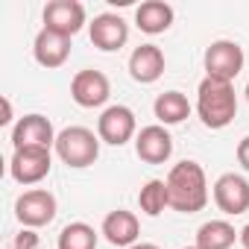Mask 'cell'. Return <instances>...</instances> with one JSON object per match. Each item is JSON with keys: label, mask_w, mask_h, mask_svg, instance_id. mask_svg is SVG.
<instances>
[{"label": "cell", "mask_w": 249, "mask_h": 249, "mask_svg": "<svg viewBox=\"0 0 249 249\" xmlns=\"http://www.w3.org/2000/svg\"><path fill=\"white\" fill-rule=\"evenodd\" d=\"M164 182H167V196H170V208L173 211L196 214V211L205 208V202H208V182H205L202 164L185 159V161L170 167Z\"/></svg>", "instance_id": "obj_1"}, {"label": "cell", "mask_w": 249, "mask_h": 249, "mask_svg": "<svg viewBox=\"0 0 249 249\" xmlns=\"http://www.w3.org/2000/svg\"><path fill=\"white\" fill-rule=\"evenodd\" d=\"M196 114L202 126L208 129H226L237 114V94L231 82L205 76L196 88Z\"/></svg>", "instance_id": "obj_2"}, {"label": "cell", "mask_w": 249, "mask_h": 249, "mask_svg": "<svg viewBox=\"0 0 249 249\" xmlns=\"http://www.w3.org/2000/svg\"><path fill=\"white\" fill-rule=\"evenodd\" d=\"M100 135H94L88 126H65L56 135V156L68 164V167H91L100 159Z\"/></svg>", "instance_id": "obj_3"}, {"label": "cell", "mask_w": 249, "mask_h": 249, "mask_svg": "<svg viewBox=\"0 0 249 249\" xmlns=\"http://www.w3.org/2000/svg\"><path fill=\"white\" fill-rule=\"evenodd\" d=\"M97 135L103 144L108 147H123L129 144L135 135H138V120H135V111L129 106H108L103 108V114L97 117Z\"/></svg>", "instance_id": "obj_4"}, {"label": "cell", "mask_w": 249, "mask_h": 249, "mask_svg": "<svg viewBox=\"0 0 249 249\" xmlns=\"http://www.w3.org/2000/svg\"><path fill=\"white\" fill-rule=\"evenodd\" d=\"M202 65H205V76L223 79V82H234V76L243 71V47L237 41H229V38L211 41L205 47Z\"/></svg>", "instance_id": "obj_5"}, {"label": "cell", "mask_w": 249, "mask_h": 249, "mask_svg": "<svg viewBox=\"0 0 249 249\" xmlns=\"http://www.w3.org/2000/svg\"><path fill=\"white\" fill-rule=\"evenodd\" d=\"M56 196L47 188H30L15 199V217L24 229H41L50 226L56 217Z\"/></svg>", "instance_id": "obj_6"}, {"label": "cell", "mask_w": 249, "mask_h": 249, "mask_svg": "<svg viewBox=\"0 0 249 249\" xmlns=\"http://www.w3.org/2000/svg\"><path fill=\"white\" fill-rule=\"evenodd\" d=\"M53 167V159H50V150H38V147H24V150H15L12 159H9V173L18 185H38L41 179H47Z\"/></svg>", "instance_id": "obj_7"}, {"label": "cell", "mask_w": 249, "mask_h": 249, "mask_svg": "<svg viewBox=\"0 0 249 249\" xmlns=\"http://www.w3.org/2000/svg\"><path fill=\"white\" fill-rule=\"evenodd\" d=\"M56 135L59 132H53L50 117L33 111V114H24L15 126H12V147L15 150H24V147L50 150V147H56Z\"/></svg>", "instance_id": "obj_8"}, {"label": "cell", "mask_w": 249, "mask_h": 249, "mask_svg": "<svg viewBox=\"0 0 249 249\" xmlns=\"http://www.w3.org/2000/svg\"><path fill=\"white\" fill-rule=\"evenodd\" d=\"M71 97L76 106L82 108H100L108 103L111 97V82L103 71H94V68H85L79 71L73 79H71Z\"/></svg>", "instance_id": "obj_9"}, {"label": "cell", "mask_w": 249, "mask_h": 249, "mask_svg": "<svg viewBox=\"0 0 249 249\" xmlns=\"http://www.w3.org/2000/svg\"><path fill=\"white\" fill-rule=\"evenodd\" d=\"M41 18H44V30H53L65 38H73L85 27V6L79 0H50Z\"/></svg>", "instance_id": "obj_10"}, {"label": "cell", "mask_w": 249, "mask_h": 249, "mask_svg": "<svg viewBox=\"0 0 249 249\" xmlns=\"http://www.w3.org/2000/svg\"><path fill=\"white\" fill-rule=\"evenodd\" d=\"M88 38H91V44L97 50L114 53V50H120L129 41V24L120 15H114V12H103V15H97L88 24Z\"/></svg>", "instance_id": "obj_11"}, {"label": "cell", "mask_w": 249, "mask_h": 249, "mask_svg": "<svg viewBox=\"0 0 249 249\" xmlns=\"http://www.w3.org/2000/svg\"><path fill=\"white\" fill-rule=\"evenodd\" d=\"M214 205L229 217L246 214L249 211V182L240 173H223L214 182Z\"/></svg>", "instance_id": "obj_12"}, {"label": "cell", "mask_w": 249, "mask_h": 249, "mask_svg": "<svg viewBox=\"0 0 249 249\" xmlns=\"http://www.w3.org/2000/svg\"><path fill=\"white\" fill-rule=\"evenodd\" d=\"M135 153L141 161L147 164H164L173 156V138L167 132V126L161 123H153V126H144L135 135Z\"/></svg>", "instance_id": "obj_13"}, {"label": "cell", "mask_w": 249, "mask_h": 249, "mask_svg": "<svg viewBox=\"0 0 249 249\" xmlns=\"http://www.w3.org/2000/svg\"><path fill=\"white\" fill-rule=\"evenodd\" d=\"M100 234L111 243V246H120V249H129L138 243V234H141V223L132 211L126 208H117V211H108L103 217V226H100Z\"/></svg>", "instance_id": "obj_14"}, {"label": "cell", "mask_w": 249, "mask_h": 249, "mask_svg": "<svg viewBox=\"0 0 249 249\" xmlns=\"http://www.w3.org/2000/svg\"><path fill=\"white\" fill-rule=\"evenodd\" d=\"M33 56H36V62H38L41 68H47V71L62 68V65L68 62V56H71V38H65V36H59V33L41 27L38 36H36V41H33Z\"/></svg>", "instance_id": "obj_15"}, {"label": "cell", "mask_w": 249, "mask_h": 249, "mask_svg": "<svg viewBox=\"0 0 249 249\" xmlns=\"http://www.w3.org/2000/svg\"><path fill=\"white\" fill-rule=\"evenodd\" d=\"M164 73V53L159 44H141L129 56V76L141 85H153Z\"/></svg>", "instance_id": "obj_16"}, {"label": "cell", "mask_w": 249, "mask_h": 249, "mask_svg": "<svg viewBox=\"0 0 249 249\" xmlns=\"http://www.w3.org/2000/svg\"><path fill=\"white\" fill-rule=\"evenodd\" d=\"M173 6L164 3V0H144V3L135 9V27L147 36H161L173 27Z\"/></svg>", "instance_id": "obj_17"}, {"label": "cell", "mask_w": 249, "mask_h": 249, "mask_svg": "<svg viewBox=\"0 0 249 249\" xmlns=\"http://www.w3.org/2000/svg\"><path fill=\"white\" fill-rule=\"evenodd\" d=\"M234 240H240V231L229 220H208L196 229V249H231Z\"/></svg>", "instance_id": "obj_18"}, {"label": "cell", "mask_w": 249, "mask_h": 249, "mask_svg": "<svg viewBox=\"0 0 249 249\" xmlns=\"http://www.w3.org/2000/svg\"><path fill=\"white\" fill-rule=\"evenodd\" d=\"M153 114H156V120L161 126H176V123H182L191 114V103H188V97L182 91H164V94L156 97Z\"/></svg>", "instance_id": "obj_19"}, {"label": "cell", "mask_w": 249, "mask_h": 249, "mask_svg": "<svg viewBox=\"0 0 249 249\" xmlns=\"http://www.w3.org/2000/svg\"><path fill=\"white\" fill-rule=\"evenodd\" d=\"M97 240H100V234L94 231V226L76 220V223H68L59 231L56 249H97Z\"/></svg>", "instance_id": "obj_20"}, {"label": "cell", "mask_w": 249, "mask_h": 249, "mask_svg": "<svg viewBox=\"0 0 249 249\" xmlns=\"http://www.w3.org/2000/svg\"><path fill=\"white\" fill-rule=\"evenodd\" d=\"M138 208H141L147 217H159L164 208H170L167 182H164V179H150V182L138 191Z\"/></svg>", "instance_id": "obj_21"}, {"label": "cell", "mask_w": 249, "mask_h": 249, "mask_svg": "<svg viewBox=\"0 0 249 249\" xmlns=\"http://www.w3.org/2000/svg\"><path fill=\"white\" fill-rule=\"evenodd\" d=\"M6 249H38V234H36V229H21V231L9 240Z\"/></svg>", "instance_id": "obj_22"}, {"label": "cell", "mask_w": 249, "mask_h": 249, "mask_svg": "<svg viewBox=\"0 0 249 249\" xmlns=\"http://www.w3.org/2000/svg\"><path fill=\"white\" fill-rule=\"evenodd\" d=\"M237 161H240V167L249 173V135L240 138V144H237Z\"/></svg>", "instance_id": "obj_23"}, {"label": "cell", "mask_w": 249, "mask_h": 249, "mask_svg": "<svg viewBox=\"0 0 249 249\" xmlns=\"http://www.w3.org/2000/svg\"><path fill=\"white\" fill-rule=\"evenodd\" d=\"M0 123H12V103L3 97V117H0Z\"/></svg>", "instance_id": "obj_24"}, {"label": "cell", "mask_w": 249, "mask_h": 249, "mask_svg": "<svg viewBox=\"0 0 249 249\" xmlns=\"http://www.w3.org/2000/svg\"><path fill=\"white\" fill-rule=\"evenodd\" d=\"M240 243H243V249H249V223L240 229Z\"/></svg>", "instance_id": "obj_25"}, {"label": "cell", "mask_w": 249, "mask_h": 249, "mask_svg": "<svg viewBox=\"0 0 249 249\" xmlns=\"http://www.w3.org/2000/svg\"><path fill=\"white\" fill-rule=\"evenodd\" d=\"M129 249H161V246H156V243H135V246H129Z\"/></svg>", "instance_id": "obj_26"}, {"label": "cell", "mask_w": 249, "mask_h": 249, "mask_svg": "<svg viewBox=\"0 0 249 249\" xmlns=\"http://www.w3.org/2000/svg\"><path fill=\"white\" fill-rule=\"evenodd\" d=\"M243 94H246V100H249V82H246V91H243Z\"/></svg>", "instance_id": "obj_27"}, {"label": "cell", "mask_w": 249, "mask_h": 249, "mask_svg": "<svg viewBox=\"0 0 249 249\" xmlns=\"http://www.w3.org/2000/svg\"><path fill=\"white\" fill-rule=\"evenodd\" d=\"M185 249H196V246H185Z\"/></svg>", "instance_id": "obj_28"}]
</instances>
